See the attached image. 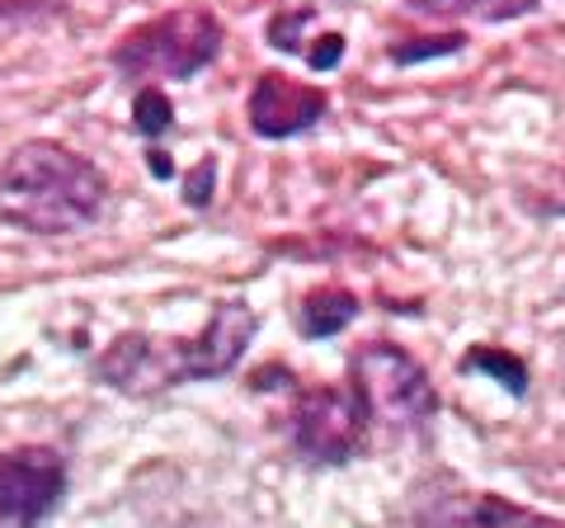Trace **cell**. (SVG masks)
<instances>
[{"label":"cell","instance_id":"1","mask_svg":"<svg viewBox=\"0 0 565 528\" xmlns=\"http://www.w3.org/2000/svg\"><path fill=\"white\" fill-rule=\"evenodd\" d=\"M109 203V175L52 137H29L0 161V222L29 236H76Z\"/></svg>","mask_w":565,"mask_h":528},{"label":"cell","instance_id":"2","mask_svg":"<svg viewBox=\"0 0 565 528\" xmlns=\"http://www.w3.org/2000/svg\"><path fill=\"white\" fill-rule=\"evenodd\" d=\"M255 330H259V316L250 311V303H217L212 321L189 340L184 336H174V340L118 336L95 359V378L122 397H156L180 382L226 378L241 363L245 345L255 340Z\"/></svg>","mask_w":565,"mask_h":528},{"label":"cell","instance_id":"3","mask_svg":"<svg viewBox=\"0 0 565 528\" xmlns=\"http://www.w3.org/2000/svg\"><path fill=\"white\" fill-rule=\"evenodd\" d=\"M226 29L207 6H180L156 20L128 29L114 43L109 62L122 81L156 85V81H193L222 57Z\"/></svg>","mask_w":565,"mask_h":528},{"label":"cell","instance_id":"4","mask_svg":"<svg viewBox=\"0 0 565 528\" xmlns=\"http://www.w3.org/2000/svg\"><path fill=\"white\" fill-rule=\"evenodd\" d=\"M373 406L353 382L340 387H302L288 411V439L307 463L344 467L367 448L373 434Z\"/></svg>","mask_w":565,"mask_h":528},{"label":"cell","instance_id":"5","mask_svg":"<svg viewBox=\"0 0 565 528\" xmlns=\"http://www.w3.org/2000/svg\"><path fill=\"white\" fill-rule=\"evenodd\" d=\"M349 382L373 406V420L392 430H424L438 415V392L424 363L392 340H367L349 355Z\"/></svg>","mask_w":565,"mask_h":528},{"label":"cell","instance_id":"6","mask_svg":"<svg viewBox=\"0 0 565 528\" xmlns=\"http://www.w3.org/2000/svg\"><path fill=\"white\" fill-rule=\"evenodd\" d=\"M66 496V457L47 444L0 453V524L33 528Z\"/></svg>","mask_w":565,"mask_h":528},{"label":"cell","instance_id":"7","mask_svg":"<svg viewBox=\"0 0 565 528\" xmlns=\"http://www.w3.org/2000/svg\"><path fill=\"white\" fill-rule=\"evenodd\" d=\"M245 114H250V128H255L259 137H269V142H282V137L311 133L316 123L330 114V95L321 91V85L292 81V76H282V72H264V76L255 81Z\"/></svg>","mask_w":565,"mask_h":528},{"label":"cell","instance_id":"8","mask_svg":"<svg viewBox=\"0 0 565 528\" xmlns=\"http://www.w3.org/2000/svg\"><path fill=\"white\" fill-rule=\"evenodd\" d=\"M359 297H353L349 288H311L302 293V303H297V336L307 340H330L340 336V330L349 321H359Z\"/></svg>","mask_w":565,"mask_h":528},{"label":"cell","instance_id":"9","mask_svg":"<svg viewBox=\"0 0 565 528\" xmlns=\"http://www.w3.org/2000/svg\"><path fill=\"white\" fill-rule=\"evenodd\" d=\"M542 0H405L411 14H424V20H476V24H504V20H523L533 14Z\"/></svg>","mask_w":565,"mask_h":528},{"label":"cell","instance_id":"10","mask_svg":"<svg viewBox=\"0 0 565 528\" xmlns=\"http://www.w3.org/2000/svg\"><path fill=\"white\" fill-rule=\"evenodd\" d=\"M429 524H546L537 509H519V505H500L490 496H471L462 509H429Z\"/></svg>","mask_w":565,"mask_h":528},{"label":"cell","instance_id":"11","mask_svg":"<svg viewBox=\"0 0 565 528\" xmlns=\"http://www.w3.org/2000/svg\"><path fill=\"white\" fill-rule=\"evenodd\" d=\"M462 373H490L494 382L504 387V392H514V397H523L527 392V368H523V359H514V355H504V349H494V345H476L471 355H462Z\"/></svg>","mask_w":565,"mask_h":528},{"label":"cell","instance_id":"12","mask_svg":"<svg viewBox=\"0 0 565 528\" xmlns=\"http://www.w3.org/2000/svg\"><path fill=\"white\" fill-rule=\"evenodd\" d=\"M132 128L147 137V142H156L161 133L174 128V104H170V95L161 91V85H141V91L132 95Z\"/></svg>","mask_w":565,"mask_h":528},{"label":"cell","instance_id":"13","mask_svg":"<svg viewBox=\"0 0 565 528\" xmlns=\"http://www.w3.org/2000/svg\"><path fill=\"white\" fill-rule=\"evenodd\" d=\"M419 47H405V43H392L386 47V57L401 62V66H411L419 57H448V52H462L467 47V33H444V39H415Z\"/></svg>","mask_w":565,"mask_h":528},{"label":"cell","instance_id":"14","mask_svg":"<svg viewBox=\"0 0 565 528\" xmlns=\"http://www.w3.org/2000/svg\"><path fill=\"white\" fill-rule=\"evenodd\" d=\"M212 180H217V161H199L189 175H184V203L189 208H207L212 203Z\"/></svg>","mask_w":565,"mask_h":528},{"label":"cell","instance_id":"15","mask_svg":"<svg viewBox=\"0 0 565 528\" xmlns=\"http://www.w3.org/2000/svg\"><path fill=\"white\" fill-rule=\"evenodd\" d=\"M316 47H307V62L316 66V72H334L344 57V39L340 33H321V39H311Z\"/></svg>","mask_w":565,"mask_h":528},{"label":"cell","instance_id":"16","mask_svg":"<svg viewBox=\"0 0 565 528\" xmlns=\"http://www.w3.org/2000/svg\"><path fill=\"white\" fill-rule=\"evenodd\" d=\"M52 10H62L57 0H0V20H43Z\"/></svg>","mask_w":565,"mask_h":528}]
</instances>
